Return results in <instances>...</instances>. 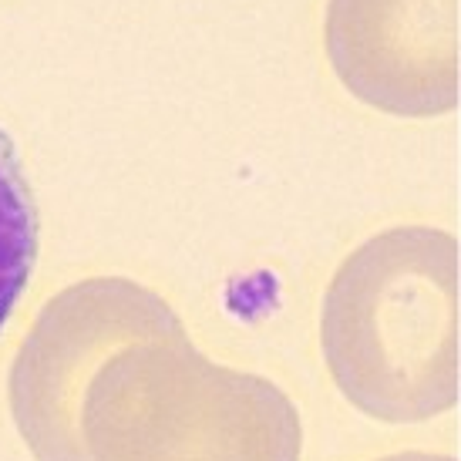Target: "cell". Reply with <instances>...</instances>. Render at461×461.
Listing matches in <instances>:
<instances>
[{
	"mask_svg": "<svg viewBox=\"0 0 461 461\" xmlns=\"http://www.w3.org/2000/svg\"><path fill=\"white\" fill-rule=\"evenodd\" d=\"M323 360L374 421L414 424L458 404V240L397 226L333 273L321 313Z\"/></svg>",
	"mask_w": 461,
	"mask_h": 461,
	"instance_id": "6da1fadb",
	"label": "cell"
},
{
	"mask_svg": "<svg viewBox=\"0 0 461 461\" xmlns=\"http://www.w3.org/2000/svg\"><path fill=\"white\" fill-rule=\"evenodd\" d=\"M88 461H300L303 424L283 387L199 354L189 333L122 347L81 401Z\"/></svg>",
	"mask_w": 461,
	"mask_h": 461,
	"instance_id": "7a4b0ae2",
	"label": "cell"
},
{
	"mask_svg": "<svg viewBox=\"0 0 461 461\" xmlns=\"http://www.w3.org/2000/svg\"><path fill=\"white\" fill-rule=\"evenodd\" d=\"M185 333L179 313L141 283L95 276L48 300L11 367V414L34 461H88L81 401L122 347Z\"/></svg>",
	"mask_w": 461,
	"mask_h": 461,
	"instance_id": "3957f363",
	"label": "cell"
},
{
	"mask_svg": "<svg viewBox=\"0 0 461 461\" xmlns=\"http://www.w3.org/2000/svg\"><path fill=\"white\" fill-rule=\"evenodd\" d=\"M323 44L344 88L377 112L435 118L458 104V0H330Z\"/></svg>",
	"mask_w": 461,
	"mask_h": 461,
	"instance_id": "277c9868",
	"label": "cell"
},
{
	"mask_svg": "<svg viewBox=\"0 0 461 461\" xmlns=\"http://www.w3.org/2000/svg\"><path fill=\"white\" fill-rule=\"evenodd\" d=\"M41 219L11 135L0 129V330L38 267Z\"/></svg>",
	"mask_w": 461,
	"mask_h": 461,
	"instance_id": "5b68a950",
	"label": "cell"
},
{
	"mask_svg": "<svg viewBox=\"0 0 461 461\" xmlns=\"http://www.w3.org/2000/svg\"><path fill=\"white\" fill-rule=\"evenodd\" d=\"M381 461H455L448 455H428V451H401V455H391V458Z\"/></svg>",
	"mask_w": 461,
	"mask_h": 461,
	"instance_id": "8992f818",
	"label": "cell"
}]
</instances>
